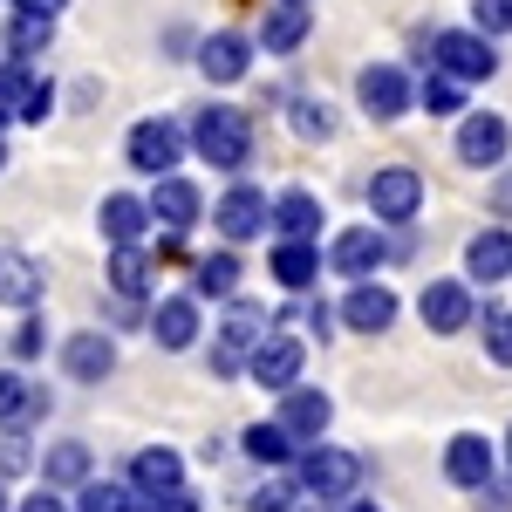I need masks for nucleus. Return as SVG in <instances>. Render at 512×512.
<instances>
[{
  "instance_id": "2eb2a0df",
  "label": "nucleus",
  "mask_w": 512,
  "mask_h": 512,
  "mask_svg": "<svg viewBox=\"0 0 512 512\" xmlns=\"http://www.w3.org/2000/svg\"><path fill=\"white\" fill-rule=\"evenodd\" d=\"M62 369H69L76 383H103V376L117 369V342H110V335H69V342H62Z\"/></svg>"
},
{
  "instance_id": "a878e982",
  "label": "nucleus",
  "mask_w": 512,
  "mask_h": 512,
  "mask_svg": "<svg viewBox=\"0 0 512 512\" xmlns=\"http://www.w3.org/2000/svg\"><path fill=\"white\" fill-rule=\"evenodd\" d=\"M35 294H41V267L21 260V253H0V301L7 308H35Z\"/></svg>"
},
{
  "instance_id": "37998d69",
  "label": "nucleus",
  "mask_w": 512,
  "mask_h": 512,
  "mask_svg": "<svg viewBox=\"0 0 512 512\" xmlns=\"http://www.w3.org/2000/svg\"><path fill=\"white\" fill-rule=\"evenodd\" d=\"M14 7H21V14H48V21H55V14H62L69 0H14Z\"/></svg>"
},
{
  "instance_id": "f704fd0d",
  "label": "nucleus",
  "mask_w": 512,
  "mask_h": 512,
  "mask_svg": "<svg viewBox=\"0 0 512 512\" xmlns=\"http://www.w3.org/2000/svg\"><path fill=\"white\" fill-rule=\"evenodd\" d=\"M485 355L512 369V308H492V315H485Z\"/></svg>"
},
{
  "instance_id": "603ef678",
  "label": "nucleus",
  "mask_w": 512,
  "mask_h": 512,
  "mask_svg": "<svg viewBox=\"0 0 512 512\" xmlns=\"http://www.w3.org/2000/svg\"><path fill=\"white\" fill-rule=\"evenodd\" d=\"M301 7H308V0H301Z\"/></svg>"
},
{
  "instance_id": "f03ea898",
  "label": "nucleus",
  "mask_w": 512,
  "mask_h": 512,
  "mask_svg": "<svg viewBox=\"0 0 512 512\" xmlns=\"http://www.w3.org/2000/svg\"><path fill=\"white\" fill-rule=\"evenodd\" d=\"M308 499H349L355 485H362V458L355 451H335V444H308L301 451V478H294Z\"/></svg>"
},
{
  "instance_id": "6e6552de",
  "label": "nucleus",
  "mask_w": 512,
  "mask_h": 512,
  "mask_svg": "<svg viewBox=\"0 0 512 512\" xmlns=\"http://www.w3.org/2000/svg\"><path fill=\"white\" fill-rule=\"evenodd\" d=\"M506 151H512V123L506 117L472 110V117L458 123V158H465V164H478V171H485V164H499Z\"/></svg>"
},
{
  "instance_id": "3c124183",
  "label": "nucleus",
  "mask_w": 512,
  "mask_h": 512,
  "mask_svg": "<svg viewBox=\"0 0 512 512\" xmlns=\"http://www.w3.org/2000/svg\"><path fill=\"white\" fill-rule=\"evenodd\" d=\"M0 123H7V110H0Z\"/></svg>"
},
{
  "instance_id": "39448f33",
  "label": "nucleus",
  "mask_w": 512,
  "mask_h": 512,
  "mask_svg": "<svg viewBox=\"0 0 512 512\" xmlns=\"http://www.w3.org/2000/svg\"><path fill=\"white\" fill-rule=\"evenodd\" d=\"M417 205H424V178H417L410 164H390V171L369 178V212H376V219L403 226V219H417Z\"/></svg>"
},
{
  "instance_id": "c85d7f7f",
  "label": "nucleus",
  "mask_w": 512,
  "mask_h": 512,
  "mask_svg": "<svg viewBox=\"0 0 512 512\" xmlns=\"http://www.w3.org/2000/svg\"><path fill=\"white\" fill-rule=\"evenodd\" d=\"M41 472H48V485H82L89 478V444H48V458H41Z\"/></svg>"
},
{
  "instance_id": "9d476101",
  "label": "nucleus",
  "mask_w": 512,
  "mask_h": 512,
  "mask_svg": "<svg viewBox=\"0 0 512 512\" xmlns=\"http://www.w3.org/2000/svg\"><path fill=\"white\" fill-rule=\"evenodd\" d=\"M355 96H362V110H369L376 123H396L403 110H410V76H403V69H390V62H376V69H362Z\"/></svg>"
},
{
  "instance_id": "2f4dec72",
  "label": "nucleus",
  "mask_w": 512,
  "mask_h": 512,
  "mask_svg": "<svg viewBox=\"0 0 512 512\" xmlns=\"http://www.w3.org/2000/svg\"><path fill=\"white\" fill-rule=\"evenodd\" d=\"M48 41H55V21H48V14H14V21H7V48H14V55H41Z\"/></svg>"
},
{
  "instance_id": "8fccbe9b",
  "label": "nucleus",
  "mask_w": 512,
  "mask_h": 512,
  "mask_svg": "<svg viewBox=\"0 0 512 512\" xmlns=\"http://www.w3.org/2000/svg\"><path fill=\"white\" fill-rule=\"evenodd\" d=\"M0 512H7V492H0Z\"/></svg>"
},
{
  "instance_id": "79ce46f5",
  "label": "nucleus",
  "mask_w": 512,
  "mask_h": 512,
  "mask_svg": "<svg viewBox=\"0 0 512 512\" xmlns=\"http://www.w3.org/2000/svg\"><path fill=\"white\" fill-rule=\"evenodd\" d=\"M14 355H41V321H21L14 328Z\"/></svg>"
},
{
  "instance_id": "393cba45",
  "label": "nucleus",
  "mask_w": 512,
  "mask_h": 512,
  "mask_svg": "<svg viewBox=\"0 0 512 512\" xmlns=\"http://www.w3.org/2000/svg\"><path fill=\"white\" fill-rule=\"evenodd\" d=\"M260 41H267V55L301 48V41H308V7H301V0H280L274 14H267V28H260Z\"/></svg>"
},
{
  "instance_id": "ddd939ff",
  "label": "nucleus",
  "mask_w": 512,
  "mask_h": 512,
  "mask_svg": "<svg viewBox=\"0 0 512 512\" xmlns=\"http://www.w3.org/2000/svg\"><path fill=\"white\" fill-rule=\"evenodd\" d=\"M212 219H219V233L233 239H260L267 233V192H253V185H233V192L219 198V212H212Z\"/></svg>"
},
{
  "instance_id": "1a4fd4ad",
  "label": "nucleus",
  "mask_w": 512,
  "mask_h": 512,
  "mask_svg": "<svg viewBox=\"0 0 512 512\" xmlns=\"http://www.w3.org/2000/svg\"><path fill=\"white\" fill-rule=\"evenodd\" d=\"M383 260H390V239L376 233V226H349V233L328 246V267H335V274H349V280H369Z\"/></svg>"
},
{
  "instance_id": "4468645a",
  "label": "nucleus",
  "mask_w": 512,
  "mask_h": 512,
  "mask_svg": "<svg viewBox=\"0 0 512 512\" xmlns=\"http://www.w3.org/2000/svg\"><path fill=\"white\" fill-rule=\"evenodd\" d=\"M417 308H424V328H437V335H458V328L472 321V294H465V280H431Z\"/></svg>"
},
{
  "instance_id": "aec40b11",
  "label": "nucleus",
  "mask_w": 512,
  "mask_h": 512,
  "mask_svg": "<svg viewBox=\"0 0 512 512\" xmlns=\"http://www.w3.org/2000/svg\"><path fill=\"white\" fill-rule=\"evenodd\" d=\"M151 335H158V349H192V342H198V301H192V294H171V301H158Z\"/></svg>"
},
{
  "instance_id": "4be33fe9",
  "label": "nucleus",
  "mask_w": 512,
  "mask_h": 512,
  "mask_svg": "<svg viewBox=\"0 0 512 512\" xmlns=\"http://www.w3.org/2000/svg\"><path fill=\"white\" fill-rule=\"evenodd\" d=\"M96 219H103V239H110V246H137V239H144V226H151L144 198H130V192H110Z\"/></svg>"
},
{
  "instance_id": "b1692460",
  "label": "nucleus",
  "mask_w": 512,
  "mask_h": 512,
  "mask_svg": "<svg viewBox=\"0 0 512 512\" xmlns=\"http://www.w3.org/2000/svg\"><path fill=\"white\" fill-rule=\"evenodd\" d=\"M315 274H321V253H315V239H280V253H274V280L280 287H315Z\"/></svg>"
},
{
  "instance_id": "cd10ccee",
  "label": "nucleus",
  "mask_w": 512,
  "mask_h": 512,
  "mask_svg": "<svg viewBox=\"0 0 512 512\" xmlns=\"http://www.w3.org/2000/svg\"><path fill=\"white\" fill-rule=\"evenodd\" d=\"M110 287H117L123 301L151 294V260H144L137 246H117V253H110Z\"/></svg>"
},
{
  "instance_id": "c756f323",
  "label": "nucleus",
  "mask_w": 512,
  "mask_h": 512,
  "mask_svg": "<svg viewBox=\"0 0 512 512\" xmlns=\"http://www.w3.org/2000/svg\"><path fill=\"white\" fill-rule=\"evenodd\" d=\"M76 512H144V499H137V485H110V478H82V506Z\"/></svg>"
},
{
  "instance_id": "a19ab883",
  "label": "nucleus",
  "mask_w": 512,
  "mask_h": 512,
  "mask_svg": "<svg viewBox=\"0 0 512 512\" xmlns=\"http://www.w3.org/2000/svg\"><path fill=\"white\" fill-rule=\"evenodd\" d=\"M48 110H55V96H48V82H35V89L21 96V110H14V117H21V123H41Z\"/></svg>"
},
{
  "instance_id": "473e14b6",
  "label": "nucleus",
  "mask_w": 512,
  "mask_h": 512,
  "mask_svg": "<svg viewBox=\"0 0 512 512\" xmlns=\"http://www.w3.org/2000/svg\"><path fill=\"white\" fill-rule=\"evenodd\" d=\"M246 458H260V465H287V458H294V437L280 431V424H253V431H246Z\"/></svg>"
},
{
  "instance_id": "a211bd4d",
  "label": "nucleus",
  "mask_w": 512,
  "mask_h": 512,
  "mask_svg": "<svg viewBox=\"0 0 512 512\" xmlns=\"http://www.w3.org/2000/svg\"><path fill=\"white\" fill-rule=\"evenodd\" d=\"M444 478L478 492V485L492 478V444H485L478 431H458V437H451V451H444Z\"/></svg>"
},
{
  "instance_id": "f8f14e48",
  "label": "nucleus",
  "mask_w": 512,
  "mask_h": 512,
  "mask_svg": "<svg viewBox=\"0 0 512 512\" xmlns=\"http://www.w3.org/2000/svg\"><path fill=\"white\" fill-rule=\"evenodd\" d=\"M144 212H151V219H158L164 233L178 239V233H192V219H198V185L192 178H171V171H164L158 178V192L144 198Z\"/></svg>"
},
{
  "instance_id": "49530a36",
  "label": "nucleus",
  "mask_w": 512,
  "mask_h": 512,
  "mask_svg": "<svg viewBox=\"0 0 512 512\" xmlns=\"http://www.w3.org/2000/svg\"><path fill=\"white\" fill-rule=\"evenodd\" d=\"M349 512H376V506H349Z\"/></svg>"
},
{
  "instance_id": "7c9ffc66",
  "label": "nucleus",
  "mask_w": 512,
  "mask_h": 512,
  "mask_svg": "<svg viewBox=\"0 0 512 512\" xmlns=\"http://www.w3.org/2000/svg\"><path fill=\"white\" fill-rule=\"evenodd\" d=\"M417 103H424L431 117H451V110H465V82L444 76V69H431V76H424V89H417Z\"/></svg>"
},
{
  "instance_id": "9b49d317",
  "label": "nucleus",
  "mask_w": 512,
  "mask_h": 512,
  "mask_svg": "<svg viewBox=\"0 0 512 512\" xmlns=\"http://www.w3.org/2000/svg\"><path fill=\"white\" fill-rule=\"evenodd\" d=\"M301 342H294V335H267V342H260V349L246 355V369H253V383H260V390H287V383H301Z\"/></svg>"
},
{
  "instance_id": "a18cd8bd",
  "label": "nucleus",
  "mask_w": 512,
  "mask_h": 512,
  "mask_svg": "<svg viewBox=\"0 0 512 512\" xmlns=\"http://www.w3.org/2000/svg\"><path fill=\"white\" fill-rule=\"evenodd\" d=\"M499 205H512V178H506V185H499Z\"/></svg>"
},
{
  "instance_id": "6ab92c4d",
  "label": "nucleus",
  "mask_w": 512,
  "mask_h": 512,
  "mask_svg": "<svg viewBox=\"0 0 512 512\" xmlns=\"http://www.w3.org/2000/svg\"><path fill=\"white\" fill-rule=\"evenodd\" d=\"M267 226H274L280 239H315L321 233V198L315 192H280L274 205H267Z\"/></svg>"
},
{
  "instance_id": "423d86ee",
  "label": "nucleus",
  "mask_w": 512,
  "mask_h": 512,
  "mask_svg": "<svg viewBox=\"0 0 512 512\" xmlns=\"http://www.w3.org/2000/svg\"><path fill=\"white\" fill-rule=\"evenodd\" d=\"M178 158H185V130H178V123L151 117V123H137V130H130V164H137L144 178H164Z\"/></svg>"
},
{
  "instance_id": "72a5a7b5",
  "label": "nucleus",
  "mask_w": 512,
  "mask_h": 512,
  "mask_svg": "<svg viewBox=\"0 0 512 512\" xmlns=\"http://www.w3.org/2000/svg\"><path fill=\"white\" fill-rule=\"evenodd\" d=\"M41 410V396L14 376V369H0V424H21V417H35Z\"/></svg>"
},
{
  "instance_id": "09e8293b",
  "label": "nucleus",
  "mask_w": 512,
  "mask_h": 512,
  "mask_svg": "<svg viewBox=\"0 0 512 512\" xmlns=\"http://www.w3.org/2000/svg\"><path fill=\"white\" fill-rule=\"evenodd\" d=\"M0 164H7V144H0Z\"/></svg>"
},
{
  "instance_id": "412c9836",
  "label": "nucleus",
  "mask_w": 512,
  "mask_h": 512,
  "mask_svg": "<svg viewBox=\"0 0 512 512\" xmlns=\"http://www.w3.org/2000/svg\"><path fill=\"white\" fill-rule=\"evenodd\" d=\"M130 485H137V499H151V492H171V485H185V465H178V451H164V444L137 451V458H130Z\"/></svg>"
},
{
  "instance_id": "7ed1b4c3",
  "label": "nucleus",
  "mask_w": 512,
  "mask_h": 512,
  "mask_svg": "<svg viewBox=\"0 0 512 512\" xmlns=\"http://www.w3.org/2000/svg\"><path fill=\"white\" fill-rule=\"evenodd\" d=\"M431 62L444 69V76H458V82H485L492 69H499L492 35H478V28H451V35H437L431 41Z\"/></svg>"
},
{
  "instance_id": "f3484780",
  "label": "nucleus",
  "mask_w": 512,
  "mask_h": 512,
  "mask_svg": "<svg viewBox=\"0 0 512 512\" xmlns=\"http://www.w3.org/2000/svg\"><path fill=\"white\" fill-rule=\"evenodd\" d=\"M342 321L362 328V335H383V328L396 321V294L376 287V280H362V287H349V301H342Z\"/></svg>"
},
{
  "instance_id": "c9c22d12",
  "label": "nucleus",
  "mask_w": 512,
  "mask_h": 512,
  "mask_svg": "<svg viewBox=\"0 0 512 512\" xmlns=\"http://www.w3.org/2000/svg\"><path fill=\"white\" fill-rule=\"evenodd\" d=\"M28 89H35V76H28L21 62H0V110H7V117L21 110V96H28Z\"/></svg>"
},
{
  "instance_id": "0eeeda50",
  "label": "nucleus",
  "mask_w": 512,
  "mask_h": 512,
  "mask_svg": "<svg viewBox=\"0 0 512 512\" xmlns=\"http://www.w3.org/2000/svg\"><path fill=\"white\" fill-rule=\"evenodd\" d=\"M328 417H335V403H328L321 390H301V383L280 390V417H274V424L294 437V444H315V437L328 431Z\"/></svg>"
},
{
  "instance_id": "4c0bfd02",
  "label": "nucleus",
  "mask_w": 512,
  "mask_h": 512,
  "mask_svg": "<svg viewBox=\"0 0 512 512\" xmlns=\"http://www.w3.org/2000/svg\"><path fill=\"white\" fill-rule=\"evenodd\" d=\"M294 130L301 137H335V110L328 103H294Z\"/></svg>"
},
{
  "instance_id": "58836bf2",
  "label": "nucleus",
  "mask_w": 512,
  "mask_h": 512,
  "mask_svg": "<svg viewBox=\"0 0 512 512\" xmlns=\"http://www.w3.org/2000/svg\"><path fill=\"white\" fill-rule=\"evenodd\" d=\"M253 512H308V492H301V485H267V492L253 499Z\"/></svg>"
},
{
  "instance_id": "f257e3e1",
  "label": "nucleus",
  "mask_w": 512,
  "mask_h": 512,
  "mask_svg": "<svg viewBox=\"0 0 512 512\" xmlns=\"http://www.w3.org/2000/svg\"><path fill=\"white\" fill-rule=\"evenodd\" d=\"M192 144L212 171H239V164L253 158V123L239 117V110H205L192 123Z\"/></svg>"
},
{
  "instance_id": "20e7f679",
  "label": "nucleus",
  "mask_w": 512,
  "mask_h": 512,
  "mask_svg": "<svg viewBox=\"0 0 512 512\" xmlns=\"http://www.w3.org/2000/svg\"><path fill=\"white\" fill-rule=\"evenodd\" d=\"M267 342V308H253V301H233L226 308V328H219V355H212V369L219 376H233L246 355Z\"/></svg>"
},
{
  "instance_id": "de8ad7c7",
  "label": "nucleus",
  "mask_w": 512,
  "mask_h": 512,
  "mask_svg": "<svg viewBox=\"0 0 512 512\" xmlns=\"http://www.w3.org/2000/svg\"><path fill=\"white\" fill-rule=\"evenodd\" d=\"M506 458H512V431H506Z\"/></svg>"
},
{
  "instance_id": "e433bc0d",
  "label": "nucleus",
  "mask_w": 512,
  "mask_h": 512,
  "mask_svg": "<svg viewBox=\"0 0 512 512\" xmlns=\"http://www.w3.org/2000/svg\"><path fill=\"white\" fill-rule=\"evenodd\" d=\"M478 35H512V0H472Z\"/></svg>"
},
{
  "instance_id": "5701e85b",
  "label": "nucleus",
  "mask_w": 512,
  "mask_h": 512,
  "mask_svg": "<svg viewBox=\"0 0 512 512\" xmlns=\"http://www.w3.org/2000/svg\"><path fill=\"white\" fill-rule=\"evenodd\" d=\"M465 274L485 280V287H492V280H506L512 274V233H499V226H492V233H478L472 246H465Z\"/></svg>"
},
{
  "instance_id": "ea45409f",
  "label": "nucleus",
  "mask_w": 512,
  "mask_h": 512,
  "mask_svg": "<svg viewBox=\"0 0 512 512\" xmlns=\"http://www.w3.org/2000/svg\"><path fill=\"white\" fill-rule=\"evenodd\" d=\"M144 512H198V499L185 492V485H171V492H151V499H144Z\"/></svg>"
},
{
  "instance_id": "c03bdc74",
  "label": "nucleus",
  "mask_w": 512,
  "mask_h": 512,
  "mask_svg": "<svg viewBox=\"0 0 512 512\" xmlns=\"http://www.w3.org/2000/svg\"><path fill=\"white\" fill-rule=\"evenodd\" d=\"M21 512H69V506H62L55 492H35V499H28V506H21Z\"/></svg>"
},
{
  "instance_id": "dca6fc26",
  "label": "nucleus",
  "mask_w": 512,
  "mask_h": 512,
  "mask_svg": "<svg viewBox=\"0 0 512 512\" xmlns=\"http://www.w3.org/2000/svg\"><path fill=\"white\" fill-rule=\"evenodd\" d=\"M246 62H253V41H246V35H226V28H219V35L198 41V69H205L212 82H239V76H246Z\"/></svg>"
},
{
  "instance_id": "bb28decb",
  "label": "nucleus",
  "mask_w": 512,
  "mask_h": 512,
  "mask_svg": "<svg viewBox=\"0 0 512 512\" xmlns=\"http://www.w3.org/2000/svg\"><path fill=\"white\" fill-rule=\"evenodd\" d=\"M233 287H239V260H233V253H205V260L192 267V294L233 301Z\"/></svg>"
}]
</instances>
